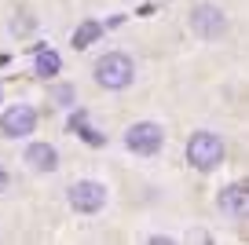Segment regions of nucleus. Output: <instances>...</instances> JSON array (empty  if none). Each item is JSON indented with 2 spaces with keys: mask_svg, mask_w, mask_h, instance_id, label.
<instances>
[{
  "mask_svg": "<svg viewBox=\"0 0 249 245\" xmlns=\"http://www.w3.org/2000/svg\"><path fill=\"white\" fill-rule=\"evenodd\" d=\"M92 77H95L99 88L121 92V88H128L136 81V66H132V59H128L124 52H110V55H103V59L92 66Z\"/></svg>",
  "mask_w": 249,
  "mask_h": 245,
  "instance_id": "1",
  "label": "nucleus"
},
{
  "mask_svg": "<svg viewBox=\"0 0 249 245\" xmlns=\"http://www.w3.org/2000/svg\"><path fill=\"white\" fill-rule=\"evenodd\" d=\"M187 161L198 172L220 169V161H224V139L216 132H195V136L187 139Z\"/></svg>",
  "mask_w": 249,
  "mask_h": 245,
  "instance_id": "2",
  "label": "nucleus"
},
{
  "mask_svg": "<svg viewBox=\"0 0 249 245\" xmlns=\"http://www.w3.org/2000/svg\"><path fill=\"white\" fill-rule=\"evenodd\" d=\"M124 146L132 154H140V158H150V154H158L165 146V132L158 121H140L132 124V128L124 132Z\"/></svg>",
  "mask_w": 249,
  "mask_h": 245,
  "instance_id": "3",
  "label": "nucleus"
},
{
  "mask_svg": "<svg viewBox=\"0 0 249 245\" xmlns=\"http://www.w3.org/2000/svg\"><path fill=\"white\" fill-rule=\"evenodd\" d=\"M191 30L198 33L202 40H216L227 33V15L216 8V4H198L191 11Z\"/></svg>",
  "mask_w": 249,
  "mask_h": 245,
  "instance_id": "4",
  "label": "nucleus"
},
{
  "mask_svg": "<svg viewBox=\"0 0 249 245\" xmlns=\"http://www.w3.org/2000/svg\"><path fill=\"white\" fill-rule=\"evenodd\" d=\"M70 205L77 209V212H85V216H92V212H99L103 205H107V187L103 183H95V179H81V183H73L70 187Z\"/></svg>",
  "mask_w": 249,
  "mask_h": 245,
  "instance_id": "5",
  "label": "nucleus"
},
{
  "mask_svg": "<svg viewBox=\"0 0 249 245\" xmlns=\"http://www.w3.org/2000/svg\"><path fill=\"white\" fill-rule=\"evenodd\" d=\"M33 128H37V110L33 106H11L0 117V132L8 139H26Z\"/></svg>",
  "mask_w": 249,
  "mask_h": 245,
  "instance_id": "6",
  "label": "nucleus"
},
{
  "mask_svg": "<svg viewBox=\"0 0 249 245\" xmlns=\"http://www.w3.org/2000/svg\"><path fill=\"white\" fill-rule=\"evenodd\" d=\"M216 205H220V212H227V216H246L249 212V191H246V183H227L224 191L216 194Z\"/></svg>",
  "mask_w": 249,
  "mask_h": 245,
  "instance_id": "7",
  "label": "nucleus"
},
{
  "mask_svg": "<svg viewBox=\"0 0 249 245\" xmlns=\"http://www.w3.org/2000/svg\"><path fill=\"white\" fill-rule=\"evenodd\" d=\"M26 165L37 172H55L59 169V150L52 143H30L26 146Z\"/></svg>",
  "mask_w": 249,
  "mask_h": 245,
  "instance_id": "8",
  "label": "nucleus"
},
{
  "mask_svg": "<svg viewBox=\"0 0 249 245\" xmlns=\"http://www.w3.org/2000/svg\"><path fill=\"white\" fill-rule=\"evenodd\" d=\"M33 70H37V77H44V81L59 77V70H62V59H59V52H52V48H37V59H33Z\"/></svg>",
  "mask_w": 249,
  "mask_h": 245,
  "instance_id": "9",
  "label": "nucleus"
},
{
  "mask_svg": "<svg viewBox=\"0 0 249 245\" xmlns=\"http://www.w3.org/2000/svg\"><path fill=\"white\" fill-rule=\"evenodd\" d=\"M99 37H103V22H95V18H85V22L73 30V48H77V52H85V48L95 44Z\"/></svg>",
  "mask_w": 249,
  "mask_h": 245,
  "instance_id": "10",
  "label": "nucleus"
},
{
  "mask_svg": "<svg viewBox=\"0 0 249 245\" xmlns=\"http://www.w3.org/2000/svg\"><path fill=\"white\" fill-rule=\"evenodd\" d=\"M70 128H73V132H81L88 146H99V143H103V136H99V132H92V128L85 124V114H73V117H70Z\"/></svg>",
  "mask_w": 249,
  "mask_h": 245,
  "instance_id": "11",
  "label": "nucleus"
},
{
  "mask_svg": "<svg viewBox=\"0 0 249 245\" xmlns=\"http://www.w3.org/2000/svg\"><path fill=\"white\" fill-rule=\"evenodd\" d=\"M55 99H59V103H73V88H66V85L55 88Z\"/></svg>",
  "mask_w": 249,
  "mask_h": 245,
  "instance_id": "12",
  "label": "nucleus"
},
{
  "mask_svg": "<svg viewBox=\"0 0 249 245\" xmlns=\"http://www.w3.org/2000/svg\"><path fill=\"white\" fill-rule=\"evenodd\" d=\"M4 187H8V169L0 165V191H4Z\"/></svg>",
  "mask_w": 249,
  "mask_h": 245,
  "instance_id": "13",
  "label": "nucleus"
},
{
  "mask_svg": "<svg viewBox=\"0 0 249 245\" xmlns=\"http://www.w3.org/2000/svg\"><path fill=\"white\" fill-rule=\"evenodd\" d=\"M0 103H4V88H0Z\"/></svg>",
  "mask_w": 249,
  "mask_h": 245,
  "instance_id": "14",
  "label": "nucleus"
}]
</instances>
